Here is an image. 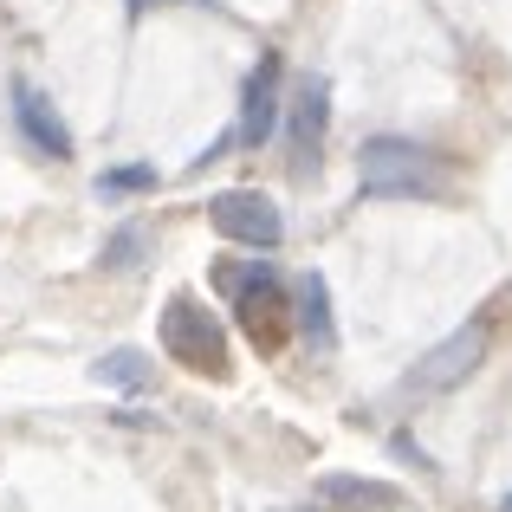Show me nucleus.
I'll use <instances>...</instances> for the list:
<instances>
[{
  "label": "nucleus",
  "mask_w": 512,
  "mask_h": 512,
  "mask_svg": "<svg viewBox=\"0 0 512 512\" xmlns=\"http://www.w3.org/2000/svg\"><path fill=\"white\" fill-rule=\"evenodd\" d=\"M363 195L376 201H415V195H441V156L422 150L409 137H370L357 163Z\"/></svg>",
  "instance_id": "f257e3e1"
},
{
  "label": "nucleus",
  "mask_w": 512,
  "mask_h": 512,
  "mask_svg": "<svg viewBox=\"0 0 512 512\" xmlns=\"http://www.w3.org/2000/svg\"><path fill=\"white\" fill-rule=\"evenodd\" d=\"M163 350H169V363H182V370H195V376H227L221 318H214L201 299H188V292L163 305Z\"/></svg>",
  "instance_id": "f03ea898"
},
{
  "label": "nucleus",
  "mask_w": 512,
  "mask_h": 512,
  "mask_svg": "<svg viewBox=\"0 0 512 512\" xmlns=\"http://www.w3.org/2000/svg\"><path fill=\"white\" fill-rule=\"evenodd\" d=\"M214 286L234 299V312H240V325L253 331L260 344H273L279 331H273V318L286 312L279 305V273H273V260H247V266H214Z\"/></svg>",
  "instance_id": "7ed1b4c3"
},
{
  "label": "nucleus",
  "mask_w": 512,
  "mask_h": 512,
  "mask_svg": "<svg viewBox=\"0 0 512 512\" xmlns=\"http://www.w3.org/2000/svg\"><path fill=\"white\" fill-rule=\"evenodd\" d=\"M208 221L221 227L234 247H253V253H273L279 240H286V221H279L273 195H260V188H227V195H214Z\"/></svg>",
  "instance_id": "20e7f679"
},
{
  "label": "nucleus",
  "mask_w": 512,
  "mask_h": 512,
  "mask_svg": "<svg viewBox=\"0 0 512 512\" xmlns=\"http://www.w3.org/2000/svg\"><path fill=\"white\" fill-rule=\"evenodd\" d=\"M480 357H487V325H461L448 344H435L422 363L409 370V389H422V396H441V389L467 383V376L480 370Z\"/></svg>",
  "instance_id": "39448f33"
},
{
  "label": "nucleus",
  "mask_w": 512,
  "mask_h": 512,
  "mask_svg": "<svg viewBox=\"0 0 512 512\" xmlns=\"http://www.w3.org/2000/svg\"><path fill=\"white\" fill-rule=\"evenodd\" d=\"M273 130H279V52H260V65L247 72V91H240V130L234 137L247 150H260V143H273Z\"/></svg>",
  "instance_id": "423d86ee"
},
{
  "label": "nucleus",
  "mask_w": 512,
  "mask_h": 512,
  "mask_svg": "<svg viewBox=\"0 0 512 512\" xmlns=\"http://www.w3.org/2000/svg\"><path fill=\"white\" fill-rule=\"evenodd\" d=\"M13 124H20V137L33 143L39 156H52V163H65V156H72V130H65V117L52 111L33 85H13Z\"/></svg>",
  "instance_id": "0eeeda50"
},
{
  "label": "nucleus",
  "mask_w": 512,
  "mask_h": 512,
  "mask_svg": "<svg viewBox=\"0 0 512 512\" xmlns=\"http://www.w3.org/2000/svg\"><path fill=\"white\" fill-rule=\"evenodd\" d=\"M325 124H331V85H325V78H305L299 98H292V169H299V175L318 163Z\"/></svg>",
  "instance_id": "6e6552de"
},
{
  "label": "nucleus",
  "mask_w": 512,
  "mask_h": 512,
  "mask_svg": "<svg viewBox=\"0 0 512 512\" xmlns=\"http://www.w3.org/2000/svg\"><path fill=\"white\" fill-rule=\"evenodd\" d=\"M299 331L312 338V350H331L338 331H331V292H325V273H305L299 279Z\"/></svg>",
  "instance_id": "1a4fd4ad"
},
{
  "label": "nucleus",
  "mask_w": 512,
  "mask_h": 512,
  "mask_svg": "<svg viewBox=\"0 0 512 512\" xmlns=\"http://www.w3.org/2000/svg\"><path fill=\"white\" fill-rule=\"evenodd\" d=\"M143 253H150V227H143V221H124L111 240H104L98 260L111 266V273H130V266H143Z\"/></svg>",
  "instance_id": "9d476101"
},
{
  "label": "nucleus",
  "mask_w": 512,
  "mask_h": 512,
  "mask_svg": "<svg viewBox=\"0 0 512 512\" xmlns=\"http://www.w3.org/2000/svg\"><path fill=\"white\" fill-rule=\"evenodd\" d=\"M98 383H117V389H143V383H150V357H143V350H111V357L98 363Z\"/></svg>",
  "instance_id": "9b49d317"
},
{
  "label": "nucleus",
  "mask_w": 512,
  "mask_h": 512,
  "mask_svg": "<svg viewBox=\"0 0 512 512\" xmlns=\"http://www.w3.org/2000/svg\"><path fill=\"white\" fill-rule=\"evenodd\" d=\"M318 493L344 506H396V487H383V480H325Z\"/></svg>",
  "instance_id": "f8f14e48"
},
{
  "label": "nucleus",
  "mask_w": 512,
  "mask_h": 512,
  "mask_svg": "<svg viewBox=\"0 0 512 512\" xmlns=\"http://www.w3.org/2000/svg\"><path fill=\"white\" fill-rule=\"evenodd\" d=\"M143 188H156V169L150 163H124V169L98 175V195L104 201H111V195H143Z\"/></svg>",
  "instance_id": "ddd939ff"
},
{
  "label": "nucleus",
  "mask_w": 512,
  "mask_h": 512,
  "mask_svg": "<svg viewBox=\"0 0 512 512\" xmlns=\"http://www.w3.org/2000/svg\"><path fill=\"white\" fill-rule=\"evenodd\" d=\"M500 512H512V500H500Z\"/></svg>",
  "instance_id": "4468645a"
}]
</instances>
